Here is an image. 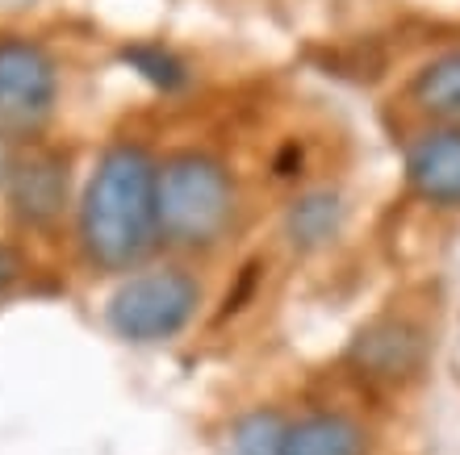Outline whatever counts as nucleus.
<instances>
[{
    "label": "nucleus",
    "instance_id": "f257e3e1",
    "mask_svg": "<svg viewBox=\"0 0 460 455\" xmlns=\"http://www.w3.org/2000/svg\"><path fill=\"white\" fill-rule=\"evenodd\" d=\"M159 168L138 146H113L97 163L80 205V239L93 264L130 267L138 264L159 234L155 214Z\"/></svg>",
    "mask_w": 460,
    "mask_h": 455
},
{
    "label": "nucleus",
    "instance_id": "f03ea898",
    "mask_svg": "<svg viewBox=\"0 0 460 455\" xmlns=\"http://www.w3.org/2000/svg\"><path fill=\"white\" fill-rule=\"evenodd\" d=\"M230 205H234V192L214 159L181 155L155 180L159 230L181 247H206L218 239L230 222Z\"/></svg>",
    "mask_w": 460,
    "mask_h": 455
},
{
    "label": "nucleus",
    "instance_id": "7ed1b4c3",
    "mask_svg": "<svg viewBox=\"0 0 460 455\" xmlns=\"http://www.w3.org/2000/svg\"><path fill=\"white\" fill-rule=\"evenodd\" d=\"M201 305V284L181 267L130 276L110 297V326L126 343H164L193 322Z\"/></svg>",
    "mask_w": 460,
    "mask_h": 455
},
{
    "label": "nucleus",
    "instance_id": "20e7f679",
    "mask_svg": "<svg viewBox=\"0 0 460 455\" xmlns=\"http://www.w3.org/2000/svg\"><path fill=\"white\" fill-rule=\"evenodd\" d=\"M59 92L55 63L30 38L0 42V126L4 130H34L50 118Z\"/></svg>",
    "mask_w": 460,
    "mask_h": 455
},
{
    "label": "nucleus",
    "instance_id": "39448f33",
    "mask_svg": "<svg viewBox=\"0 0 460 455\" xmlns=\"http://www.w3.org/2000/svg\"><path fill=\"white\" fill-rule=\"evenodd\" d=\"M406 180L431 205H460V130L423 134L406 151Z\"/></svg>",
    "mask_w": 460,
    "mask_h": 455
},
{
    "label": "nucleus",
    "instance_id": "423d86ee",
    "mask_svg": "<svg viewBox=\"0 0 460 455\" xmlns=\"http://www.w3.org/2000/svg\"><path fill=\"white\" fill-rule=\"evenodd\" d=\"M9 197L13 209L25 222H50L67 201V159L59 155H30L9 171Z\"/></svg>",
    "mask_w": 460,
    "mask_h": 455
},
{
    "label": "nucleus",
    "instance_id": "0eeeda50",
    "mask_svg": "<svg viewBox=\"0 0 460 455\" xmlns=\"http://www.w3.org/2000/svg\"><path fill=\"white\" fill-rule=\"evenodd\" d=\"M280 455H368V434L348 414H310L289 422Z\"/></svg>",
    "mask_w": 460,
    "mask_h": 455
},
{
    "label": "nucleus",
    "instance_id": "6e6552de",
    "mask_svg": "<svg viewBox=\"0 0 460 455\" xmlns=\"http://www.w3.org/2000/svg\"><path fill=\"white\" fill-rule=\"evenodd\" d=\"M356 355L373 376H402L419 360V338L406 330V326H381V330H368L356 343Z\"/></svg>",
    "mask_w": 460,
    "mask_h": 455
},
{
    "label": "nucleus",
    "instance_id": "1a4fd4ad",
    "mask_svg": "<svg viewBox=\"0 0 460 455\" xmlns=\"http://www.w3.org/2000/svg\"><path fill=\"white\" fill-rule=\"evenodd\" d=\"M414 101L436 118L460 121V50L427 63L419 80H414Z\"/></svg>",
    "mask_w": 460,
    "mask_h": 455
},
{
    "label": "nucleus",
    "instance_id": "9d476101",
    "mask_svg": "<svg viewBox=\"0 0 460 455\" xmlns=\"http://www.w3.org/2000/svg\"><path fill=\"white\" fill-rule=\"evenodd\" d=\"M340 201L331 197V192H310L302 201H293L289 209V234L293 242H302V247H318V242H327L335 230H340Z\"/></svg>",
    "mask_w": 460,
    "mask_h": 455
},
{
    "label": "nucleus",
    "instance_id": "9b49d317",
    "mask_svg": "<svg viewBox=\"0 0 460 455\" xmlns=\"http://www.w3.org/2000/svg\"><path fill=\"white\" fill-rule=\"evenodd\" d=\"M285 431H289V422L260 409V414H247V418L234 426L230 447H234V455H280Z\"/></svg>",
    "mask_w": 460,
    "mask_h": 455
},
{
    "label": "nucleus",
    "instance_id": "f8f14e48",
    "mask_svg": "<svg viewBox=\"0 0 460 455\" xmlns=\"http://www.w3.org/2000/svg\"><path fill=\"white\" fill-rule=\"evenodd\" d=\"M126 63H134V67H138L155 88H164V92H172V88L184 84V63L176 59V55H168V50H159V47L126 50Z\"/></svg>",
    "mask_w": 460,
    "mask_h": 455
},
{
    "label": "nucleus",
    "instance_id": "ddd939ff",
    "mask_svg": "<svg viewBox=\"0 0 460 455\" xmlns=\"http://www.w3.org/2000/svg\"><path fill=\"white\" fill-rule=\"evenodd\" d=\"M13 276H17V259H13V251H4V247H0V288L9 284Z\"/></svg>",
    "mask_w": 460,
    "mask_h": 455
},
{
    "label": "nucleus",
    "instance_id": "4468645a",
    "mask_svg": "<svg viewBox=\"0 0 460 455\" xmlns=\"http://www.w3.org/2000/svg\"><path fill=\"white\" fill-rule=\"evenodd\" d=\"M4 171H9V168H4V155H0V176H4Z\"/></svg>",
    "mask_w": 460,
    "mask_h": 455
}]
</instances>
